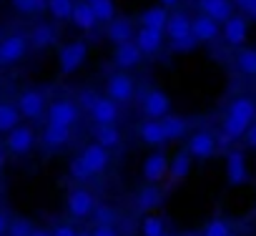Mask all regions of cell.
<instances>
[{"label":"cell","mask_w":256,"mask_h":236,"mask_svg":"<svg viewBox=\"0 0 256 236\" xmlns=\"http://www.w3.org/2000/svg\"><path fill=\"white\" fill-rule=\"evenodd\" d=\"M166 236H168V234H166Z\"/></svg>","instance_id":"obj_56"},{"label":"cell","mask_w":256,"mask_h":236,"mask_svg":"<svg viewBox=\"0 0 256 236\" xmlns=\"http://www.w3.org/2000/svg\"><path fill=\"white\" fill-rule=\"evenodd\" d=\"M90 236H118V231L113 226H96L90 231Z\"/></svg>","instance_id":"obj_44"},{"label":"cell","mask_w":256,"mask_h":236,"mask_svg":"<svg viewBox=\"0 0 256 236\" xmlns=\"http://www.w3.org/2000/svg\"><path fill=\"white\" fill-rule=\"evenodd\" d=\"M198 13L214 18L216 23H226L234 16V0H196Z\"/></svg>","instance_id":"obj_15"},{"label":"cell","mask_w":256,"mask_h":236,"mask_svg":"<svg viewBox=\"0 0 256 236\" xmlns=\"http://www.w3.org/2000/svg\"><path fill=\"white\" fill-rule=\"evenodd\" d=\"M90 118L96 121V126H116V121H118V103H113L108 96H100L98 103L90 110Z\"/></svg>","instance_id":"obj_20"},{"label":"cell","mask_w":256,"mask_h":236,"mask_svg":"<svg viewBox=\"0 0 256 236\" xmlns=\"http://www.w3.org/2000/svg\"><path fill=\"white\" fill-rule=\"evenodd\" d=\"M141 58H144V53L138 50V46H136L134 40L113 48V63H116V68H120V70L138 68V66H141Z\"/></svg>","instance_id":"obj_14"},{"label":"cell","mask_w":256,"mask_h":236,"mask_svg":"<svg viewBox=\"0 0 256 236\" xmlns=\"http://www.w3.org/2000/svg\"><path fill=\"white\" fill-rule=\"evenodd\" d=\"M68 174H70V178H76V181H88V178L93 176L90 168L86 166V161H83L80 156L70 158V164H68Z\"/></svg>","instance_id":"obj_38"},{"label":"cell","mask_w":256,"mask_h":236,"mask_svg":"<svg viewBox=\"0 0 256 236\" xmlns=\"http://www.w3.org/2000/svg\"><path fill=\"white\" fill-rule=\"evenodd\" d=\"M48 124L50 126H60V128H73L80 118V108L76 100L70 98H56L50 106H48Z\"/></svg>","instance_id":"obj_1"},{"label":"cell","mask_w":256,"mask_h":236,"mask_svg":"<svg viewBox=\"0 0 256 236\" xmlns=\"http://www.w3.org/2000/svg\"><path fill=\"white\" fill-rule=\"evenodd\" d=\"M164 131H166V136H168V141H178L184 134H186V118L184 116H166L164 118Z\"/></svg>","instance_id":"obj_31"},{"label":"cell","mask_w":256,"mask_h":236,"mask_svg":"<svg viewBox=\"0 0 256 236\" xmlns=\"http://www.w3.org/2000/svg\"><path fill=\"white\" fill-rule=\"evenodd\" d=\"M73 8H76L73 0H48V13L56 20H70L73 18Z\"/></svg>","instance_id":"obj_32"},{"label":"cell","mask_w":256,"mask_h":236,"mask_svg":"<svg viewBox=\"0 0 256 236\" xmlns=\"http://www.w3.org/2000/svg\"><path fill=\"white\" fill-rule=\"evenodd\" d=\"M191 33H194V38L198 43H214L218 38V23L214 18L198 13V16L191 18Z\"/></svg>","instance_id":"obj_16"},{"label":"cell","mask_w":256,"mask_h":236,"mask_svg":"<svg viewBox=\"0 0 256 236\" xmlns=\"http://www.w3.org/2000/svg\"><path fill=\"white\" fill-rule=\"evenodd\" d=\"M234 236H236V234H234Z\"/></svg>","instance_id":"obj_55"},{"label":"cell","mask_w":256,"mask_h":236,"mask_svg":"<svg viewBox=\"0 0 256 236\" xmlns=\"http://www.w3.org/2000/svg\"><path fill=\"white\" fill-rule=\"evenodd\" d=\"M98 98H100V96H98L96 90L86 88V90H80V93H78V100H76V103H78V108H80V110H88V113H90V110H93V106L98 103Z\"/></svg>","instance_id":"obj_42"},{"label":"cell","mask_w":256,"mask_h":236,"mask_svg":"<svg viewBox=\"0 0 256 236\" xmlns=\"http://www.w3.org/2000/svg\"><path fill=\"white\" fill-rule=\"evenodd\" d=\"M33 228H36V226H33L28 218L20 216V218H13V221L8 224V236H30Z\"/></svg>","instance_id":"obj_40"},{"label":"cell","mask_w":256,"mask_h":236,"mask_svg":"<svg viewBox=\"0 0 256 236\" xmlns=\"http://www.w3.org/2000/svg\"><path fill=\"white\" fill-rule=\"evenodd\" d=\"M30 236H53L50 231H46V228H33V234Z\"/></svg>","instance_id":"obj_49"},{"label":"cell","mask_w":256,"mask_h":236,"mask_svg":"<svg viewBox=\"0 0 256 236\" xmlns=\"http://www.w3.org/2000/svg\"><path fill=\"white\" fill-rule=\"evenodd\" d=\"M86 58H88V46L83 40H70L58 50V68L63 76H70L86 63Z\"/></svg>","instance_id":"obj_2"},{"label":"cell","mask_w":256,"mask_h":236,"mask_svg":"<svg viewBox=\"0 0 256 236\" xmlns=\"http://www.w3.org/2000/svg\"><path fill=\"white\" fill-rule=\"evenodd\" d=\"M28 48H30L28 36H20V33L6 36L0 40V66H16L18 60L26 58Z\"/></svg>","instance_id":"obj_3"},{"label":"cell","mask_w":256,"mask_h":236,"mask_svg":"<svg viewBox=\"0 0 256 236\" xmlns=\"http://www.w3.org/2000/svg\"><path fill=\"white\" fill-rule=\"evenodd\" d=\"M70 23H73L78 30H93V28L98 26V18H96L93 6H90V3H83V0H80V3H76Z\"/></svg>","instance_id":"obj_23"},{"label":"cell","mask_w":256,"mask_h":236,"mask_svg":"<svg viewBox=\"0 0 256 236\" xmlns=\"http://www.w3.org/2000/svg\"><path fill=\"white\" fill-rule=\"evenodd\" d=\"M83 3H90V6H93V3H96V0H83Z\"/></svg>","instance_id":"obj_52"},{"label":"cell","mask_w":256,"mask_h":236,"mask_svg":"<svg viewBox=\"0 0 256 236\" xmlns=\"http://www.w3.org/2000/svg\"><path fill=\"white\" fill-rule=\"evenodd\" d=\"M106 38H108V40H110L113 46H123V43H131V40L136 38L131 20H128V18H116L113 23H108V28H106Z\"/></svg>","instance_id":"obj_21"},{"label":"cell","mask_w":256,"mask_h":236,"mask_svg":"<svg viewBox=\"0 0 256 236\" xmlns=\"http://www.w3.org/2000/svg\"><path fill=\"white\" fill-rule=\"evenodd\" d=\"M33 146H36V131L30 126H18L6 136V151L13 156H26L33 151Z\"/></svg>","instance_id":"obj_7"},{"label":"cell","mask_w":256,"mask_h":236,"mask_svg":"<svg viewBox=\"0 0 256 236\" xmlns=\"http://www.w3.org/2000/svg\"><path fill=\"white\" fill-rule=\"evenodd\" d=\"M141 234H144V236H166V224H164V218L156 216V214L144 216V221H141Z\"/></svg>","instance_id":"obj_34"},{"label":"cell","mask_w":256,"mask_h":236,"mask_svg":"<svg viewBox=\"0 0 256 236\" xmlns=\"http://www.w3.org/2000/svg\"><path fill=\"white\" fill-rule=\"evenodd\" d=\"M191 156H188V151H178L174 158H171V166H168V178H171V184H178V181H184L186 176H188V171H191Z\"/></svg>","instance_id":"obj_30"},{"label":"cell","mask_w":256,"mask_h":236,"mask_svg":"<svg viewBox=\"0 0 256 236\" xmlns=\"http://www.w3.org/2000/svg\"><path fill=\"white\" fill-rule=\"evenodd\" d=\"M221 36H224V43L231 46V48H244L246 38H248V18L246 16H231L224 26H221Z\"/></svg>","instance_id":"obj_6"},{"label":"cell","mask_w":256,"mask_h":236,"mask_svg":"<svg viewBox=\"0 0 256 236\" xmlns=\"http://www.w3.org/2000/svg\"><path fill=\"white\" fill-rule=\"evenodd\" d=\"M93 218H96V226H113L116 211H113L108 204H98L96 211H93Z\"/></svg>","instance_id":"obj_39"},{"label":"cell","mask_w":256,"mask_h":236,"mask_svg":"<svg viewBox=\"0 0 256 236\" xmlns=\"http://www.w3.org/2000/svg\"><path fill=\"white\" fill-rule=\"evenodd\" d=\"M161 201H164V194H161V188L156 184H146L136 194V208L138 211H154V208L161 206Z\"/></svg>","instance_id":"obj_25"},{"label":"cell","mask_w":256,"mask_h":236,"mask_svg":"<svg viewBox=\"0 0 256 236\" xmlns=\"http://www.w3.org/2000/svg\"><path fill=\"white\" fill-rule=\"evenodd\" d=\"M168 18H171V13H168L166 8L154 6V8H148V10H144V13H141L138 23H141V28H151V30H161V33H164V30H166Z\"/></svg>","instance_id":"obj_24"},{"label":"cell","mask_w":256,"mask_h":236,"mask_svg":"<svg viewBox=\"0 0 256 236\" xmlns=\"http://www.w3.org/2000/svg\"><path fill=\"white\" fill-rule=\"evenodd\" d=\"M40 141L46 144V148H63L70 141V128H60V126L46 124V128L40 134Z\"/></svg>","instance_id":"obj_28"},{"label":"cell","mask_w":256,"mask_h":236,"mask_svg":"<svg viewBox=\"0 0 256 236\" xmlns=\"http://www.w3.org/2000/svg\"><path fill=\"white\" fill-rule=\"evenodd\" d=\"M144 113L154 121H164L166 116H171V98L161 88H151L144 96Z\"/></svg>","instance_id":"obj_11"},{"label":"cell","mask_w":256,"mask_h":236,"mask_svg":"<svg viewBox=\"0 0 256 236\" xmlns=\"http://www.w3.org/2000/svg\"><path fill=\"white\" fill-rule=\"evenodd\" d=\"M244 138H246V146H248L251 151H256V124H251V128L246 131Z\"/></svg>","instance_id":"obj_46"},{"label":"cell","mask_w":256,"mask_h":236,"mask_svg":"<svg viewBox=\"0 0 256 236\" xmlns=\"http://www.w3.org/2000/svg\"><path fill=\"white\" fill-rule=\"evenodd\" d=\"M236 68L246 76H256V48H241L236 53Z\"/></svg>","instance_id":"obj_33"},{"label":"cell","mask_w":256,"mask_h":236,"mask_svg":"<svg viewBox=\"0 0 256 236\" xmlns=\"http://www.w3.org/2000/svg\"><path fill=\"white\" fill-rule=\"evenodd\" d=\"M0 88H3V80H0Z\"/></svg>","instance_id":"obj_54"},{"label":"cell","mask_w":256,"mask_h":236,"mask_svg":"<svg viewBox=\"0 0 256 236\" xmlns=\"http://www.w3.org/2000/svg\"><path fill=\"white\" fill-rule=\"evenodd\" d=\"M178 3H181V0H158V6L166 8V10H168V8H176Z\"/></svg>","instance_id":"obj_48"},{"label":"cell","mask_w":256,"mask_h":236,"mask_svg":"<svg viewBox=\"0 0 256 236\" xmlns=\"http://www.w3.org/2000/svg\"><path fill=\"white\" fill-rule=\"evenodd\" d=\"M226 178L231 186H244L248 178V164H246V154L241 148H231L226 154Z\"/></svg>","instance_id":"obj_12"},{"label":"cell","mask_w":256,"mask_h":236,"mask_svg":"<svg viewBox=\"0 0 256 236\" xmlns=\"http://www.w3.org/2000/svg\"><path fill=\"white\" fill-rule=\"evenodd\" d=\"M168 166H171V158L164 154V151H154L144 158V166H141V174L148 184H158L168 176Z\"/></svg>","instance_id":"obj_9"},{"label":"cell","mask_w":256,"mask_h":236,"mask_svg":"<svg viewBox=\"0 0 256 236\" xmlns=\"http://www.w3.org/2000/svg\"><path fill=\"white\" fill-rule=\"evenodd\" d=\"M93 10H96L98 23H113L116 20V3L113 0H96Z\"/></svg>","instance_id":"obj_37"},{"label":"cell","mask_w":256,"mask_h":236,"mask_svg":"<svg viewBox=\"0 0 256 236\" xmlns=\"http://www.w3.org/2000/svg\"><path fill=\"white\" fill-rule=\"evenodd\" d=\"M246 18H251V20H256V8H251V10L246 13Z\"/></svg>","instance_id":"obj_50"},{"label":"cell","mask_w":256,"mask_h":236,"mask_svg":"<svg viewBox=\"0 0 256 236\" xmlns=\"http://www.w3.org/2000/svg\"><path fill=\"white\" fill-rule=\"evenodd\" d=\"M80 158L86 161V166L90 168V174H93V176L103 174V171L108 168V164H110L108 151H106L103 146H98V144H88V146L80 151Z\"/></svg>","instance_id":"obj_18"},{"label":"cell","mask_w":256,"mask_h":236,"mask_svg":"<svg viewBox=\"0 0 256 236\" xmlns=\"http://www.w3.org/2000/svg\"><path fill=\"white\" fill-rule=\"evenodd\" d=\"M93 138H96V144L103 146L106 151L118 148L120 141H123V136H120V131H118L116 126H96V128H93Z\"/></svg>","instance_id":"obj_29"},{"label":"cell","mask_w":256,"mask_h":236,"mask_svg":"<svg viewBox=\"0 0 256 236\" xmlns=\"http://www.w3.org/2000/svg\"><path fill=\"white\" fill-rule=\"evenodd\" d=\"M134 90H136V86H134V78L131 76H126V73H110L108 76V80H106V96L113 100V103H128L134 98Z\"/></svg>","instance_id":"obj_5"},{"label":"cell","mask_w":256,"mask_h":236,"mask_svg":"<svg viewBox=\"0 0 256 236\" xmlns=\"http://www.w3.org/2000/svg\"><path fill=\"white\" fill-rule=\"evenodd\" d=\"M3 166H6V156H3V151H0V171H3Z\"/></svg>","instance_id":"obj_51"},{"label":"cell","mask_w":256,"mask_h":236,"mask_svg":"<svg viewBox=\"0 0 256 236\" xmlns=\"http://www.w3.org/2000/svg\"><path fill=\"white\" fill-rule=\"evenodd\" d=\"M56 28L53 26H48V23H38L33 30H30V36H28V40H30V48H36V50H46V48H50L53 43H56Z\"/></svg>","instance_id":"obj_26"},{"label":"cell","mask_w":256,"mask_h":236,"mask_svg":"<svg viewBox=\"0 0 256 236\" xmlns=\"http://www.w3.org/2000/svg\"><path fill=\"white\" fill-rule=\"evenodd\" d=\"M164 36H166L171 43H174V40H181V38H186V36H191V18H188L186 13H181V10H178V13H171Z\"/></svg>","instance_id":"obj_22"},{"label":"cell","mask_w":256,"mask_h":236,"mask_svg":"<svg viewBox=\"0 0 256 236\" xmlns=\"http://www.w3.org/2000/svg\"><path fill=\"white\" fill-rule=\"evenodd\" d=\"M201 236H234V228H231V224H228L226 218L216 216V218H211V221L204 226Z\"/></svg>","instance_id":"obj_35"},{"label":"cell","mask_w":256,"mask_h":236,"mask_svg":"<svg viewBox=\"0 0 256 236\" xmlns=\"http://www.w3.org/2000/svg\"><path fill=\"white\" fill-rule=\"evenodd\" d=\"M201 43L194 38V33L191 36H186V38H181V40H174L171 43V50L174 53H178V56H184V53H191V50H196Z\"/></svg>","instance_id":"obj_41"},{"label":"cell","mask_w":256,"mask_h":236,"mask_svg":"<svg viewBox=\"0 0 256 236\" xmlns=\"http://www.w3.org/2000/svg\"><path fill=\"white\" fill-rule=\"evenodd\" d=\"M18 110L23 118H28V121H38V118L43 113H48V106H46V96L38 90V88H26L18 100H16Z\"/></svg>","instance_id":"obj_4"},{"label":"cell","mask_w":256,"mask_h":236,"mask_svg":"<svg viewBox=\"0 0 256 236\" xmlns=\"http://www.w3.org/2000/svg\"><path fill=\"white\" fill-rule=\"evenodd\" d=\"M138 136L146 146H154V148H161L168 144V136L164 131V124L161 121H154V118H146V121L138 126Z\"/></svg>","instance_id":"obj_19"},{"label":"cell","mask_w":256,"mask_h":236,"mask_svg":"<svg viewBox=\"0 0 256 236\" xmlns=\"http://www.w3.org/2000/svg\"><path fill=\"white\" fill-rule=\"evenodd\" d=\"M226 118H234V121H238L244 126L256 124V103H254V98H248V96L231 98V103L226 108Z\"/></svg>","instance_id":"obj_13"},{"label":"cell","mask_w":256,"mask_h":236,"mask_svg":"<svg viewBox=\"0 0 256 236\" xmlns=\"http://www.w3.org/2000/svg\"><path fill=\"white\" fill-rule=\"evenodd\" d=\"M78 236H90V234H86V231H83V234H78Z\"/></svg>","instance_id":"obj_53"},{"label":"cell","mask_w":256,"mask_h":236,"mask_svg":"<svg viewBox=\"0 0 256 236\" xmlns=\"http://www.w3.org/2000/svg\"><path fill=\"white\" fill-rule=\"evenodd\" d=\"M13 8L23 16H33V13H43L48 10V0H10Z\"/></svg>","instance_id":"obj_36"},{"label":"cell","mask_w":256,"mask_h":236,"mask_svg":"<svg viewBox=\"0 0 256 236\" xmlns=\"http://www.w3.org/2000/svg\"><path fill=\"white\" fill-rule=\"evenodd\" d=\"M186 151L191 158L196 161H206L216 154V136L208 134V131H196L188 136V144H186Z\"/></svg>","instance_id":"obj_8"},{"label":"cell","mask_w":256,"mask_h":236,"mask_svg":"<svg viewBox=\"0 0 256 236\" xmlns=\"http://www.w3.org/2000/svg\"><path fill=\"white\" fill-rule=\"evenodd\" d=\"M96 198H93V194L90 191H86V188H73L70 194H68V198H66V208H68V214L73 216V218H86V216H90L93 211H96Z\"/></svg>","instance_id":"obj_10"},{"label":"cell","mask_w":256,"mask_h":236,"mask_svg":"<svg viewBox=\"0 0 256 236\" xmlns=\"http://www.w3.org/2000/svg\"><path fill=\"white\" fill-rule=\"evenodd\" d=\"M134 43L138 46V50H141L144 56H156V53H158V50L164 48V43H166V36H164L161 30H151V28H138V33H136Z\"/></svg>","instance_id":"obj_17"},{"label":"cell","mask_w":256,"mask_h":236,"mask_svg":"<svg viewBox=\"0 0 256 236\" xmlns=\"http://www.w3.org/2000/svg\"><path fill=\"white\" fill-rule=\"evenodd\" d=\"M50 234H53V236H78V231H76L70 224H56Z\"/></svg>","instance_id":"obj_43"},{"label":"cell","mask_w":256,"mask_h":236,"mask_svg":"<svg viewBox=\"0 0 256 236\" xmlns=\"http://www.w3.org/2000/svg\"><path fill=\"white\" fill-rule=\"evenodd\" d=\"M8 224H10V221L6 218L3 211H0V236H6V234H8Z\"/></svg>","instance_id":"obj_47"},{"label":"cell","mask_w":256,"mask_h":236,"mask_svg":"<svg viewBox=\"0 0 256 236\" xmlns=\"http://www.w3.org/2000/svg\"><path fill=\"white\" fill-rule=\"evenodd\" d=\"M234 8H238V10L246 16L251 8H256V0H234Z\"/></svg>","instance_id":"obj_45"},{"label":"cell","mask_w":256,"mask_h":236,"mask_svg":"<svg viewBox=\"0 0 256 236\" xmlns=\"http://www.w3.org/2000/svg\"><path fill=\"white\" fill-rule=\"evenodd\" d=\"M20 110L16 103H0V134H10L20 126Z\"/></svg>","instance_id":"obj_27"}]
</instances>
